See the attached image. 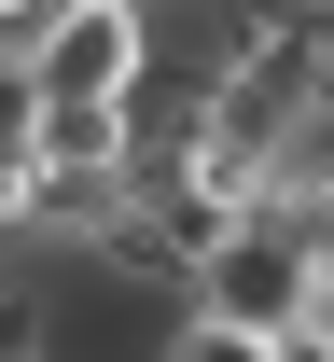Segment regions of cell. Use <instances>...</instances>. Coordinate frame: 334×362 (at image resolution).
<instances>
[{"label": "cell", "instance_id": "cell-7", "mask_svg": "<svg viewBox=\"0 0 334 362\" xmlns=\"http://www.w3.org/2000/svg\"><path fill=\"white\" fill-rule=\"evenodd\" d=\"M0 362H42V349H28V334H14V320H0Z\"/></svg>", "mask_w": 334, "mask_h": 362}, {"label": "cell", "instance_id": "cell-2", "mask_svg": "<svg viewBox=\"0 0 334 362\" xmlns=\"http://www.w3.org/2000/svg\"><path fill=\"white\" fill-rule=\"evenodd\" d=\"M306 265H321V237H306V223H279V209H237V223L195 251V293H181V307L251 320V334H292V307H306Z\"/></svg>", "mask_w": 334, "mask_h": 362}, {"label": "cell", "instance_id": "cell-3", "mask_svg": "<svg viewBox=\"0 0 334 362\" xmlns=\"http://www.w3.org/2000/svg\"><path fill=\"white\" fill-rule=\"evenodd\" d=\"M153 362H292V334H251V320H209V307H181Z\"/></svg>", "mask_w": 334, "mask_h": 362}, {"label": "cell", "instance_id": "cell-5", "mask_svg": "<svg viewBox=\"0 0 334 362\" xmlns=\"http://www.w3.org/2000/svg\"><path fill=\"white\" fill-rule=\"evenodd\" d=\"M292 334H306V349L334 362V251H321V265H306V307H292Z\"/></svg>", "mask_w": 334, "mask_h": 362}, {"label": "cell", "instance_id": "cell-6", "mask_svg": "<svg viewBox=\"0 0 334 362\" xmlns=\"http://www.w3.org/2000/svg\"><path fill=\"white\" fill-rule=\"evenodd\" d=\"M42 14H56V0H0V42H28V28H42Z\"/></svg>", "mask_w": 334, "mask_h": 362}, {"label": "cell", "instance_id": "cell-4", "mask_svg": "<svg viewBox=\"0 0 334 362\" xmlns=\"http://www.w3.org/2000/svg\"><path fill=\"white\" fill-rule=\"evenodd\" d=\"M42 139V84H28V56L0 42V153H28Z\"/></svg>", "mask_w": 334, "mask_h": 362}, {"label": "cell", "instance_id": "cell-1", "mask_svg": "<svg viewBox=\"0 0 334 362\" xmlns=\"http://www.w3.org/2000/svg\"><path fill=\"white\" fill-rule=\"evenodd\" d=\"M14 56L42 98H153L167 84V0H56Z\"/></svg>", "mask_w": 334, "mask_h": 362}]
</instances>
